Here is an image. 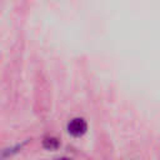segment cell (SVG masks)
I'll use <instances>...</instances> for the list:
<instances>
[{
    "label": "cell",
    "mask_w": 160,
    "mask_h": 160,
    "mask_svg": "<svg viewBox=\"0 0 160 160\" xmlns=\"http://www.w3.org/2000/svg\"><path fill=\"white\" fill-rule=\"evenodd\" d=\"M42 145L45 149H49V150H55L59 148V140L54 136H46L42 141Z\"/></svg>",
    "instance_id": "7a4b0ae2"
},
{
    "label": "cell",
    "mask_w": 160,
    "mask_h": 160,
    "mask_svg": "<svg viewBox=\"0 0 160 160\" xmlns=\"http://www.w3.org/2000/svg\"><path fill=\"white\" fill-rule=\"evenodd\" d=\"M86 129H88V125L85 122L84 119H80V118H76V119H72L69 125H68V131L69 134H71L72 136L75 138H79V136H82L85 132H86Z\"/></svg>",
    "instance_id": "6da1fadb"
}]
</instances>
